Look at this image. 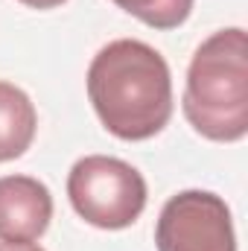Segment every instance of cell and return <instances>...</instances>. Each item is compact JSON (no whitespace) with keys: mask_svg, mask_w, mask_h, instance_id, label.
Masks as SVG:
<instances>
[{"mask_svg":"<svg viewBox=\"0 0 248 251\" xmlns=\"http://www.w3.org/2000/svg\"><path fill=\"white\" fill-rule=\"evenodd\" d=\"M88 100L114 137L149 140L173 117L170 64L146 41L117 38L88 67Z\"/></svg>","mask_w":248,"mask_h":251,"instance_id":"6da1fadb","label":"cell"},{"mask_svg":"<svg viewBox=\"0 0 248 251\" xmlns=\"http://www.w3.org/2000/svg\"><path fill=\"white\" fill-rule=\"evenodd\" d=\"M187 123L201 137L234 143L248 134V38L243 26L213 32L187 67Z\"/></svg>","mask_w":248,"mask_h":251,"instance_id":"7a4b0ae2","label":"cell"},{"mask_svg":"<svg viewBox=\"0 0 248 251\" xmlns=\"http://www.w3.org/2000/svg\"><path fill=\"white\" fill-rule=\"evenodd\" d=\"M67 199L73 210L94 228L120 231L137 222L146 207L143 176L111 155H85L67 176Z\"/></svg>","mask_w":248,"mask_h":251,"instance_id":"3957f363","label":"cell"},{"mask_svg":"<svg viewBox=\"0 0 248 251\" xmlns=\"http://www.w3.org/2000/svg\"><path fill=\"white\" fill-rule=\"evenodd\" d=\"M158 251H237L231 207L207 190H184L173 196L158 216Z\"/></svg>","mask_w":248,"mask_h":251,"instance_id":"277c9868","label":"cell"},{"mask_svg":"<svg viewBox=\"0 0 248 251\" xmlns=\"http://www.w3.org/2000/svg\"><path fill=\"white\" fill-rule=\"evenodd\" d=\"M53 219V196L44 181L32 176L0 178V240L35 243Z\"/></svg>","mask_w":248,"mask_h":251,"instance_id":"5b68a950","label":"cell"},{"mask_svg":"<svg viewBox=\"0 0 248 251\" xmlns=\"http://www.w3.org/2000/svg\"><path fill=\"white\" fill-rule=\"evenodd\" d=\"M38 128V114L32 100L12 82L0 79V164L21 158Z\"/></svg>","mask_w":248,"mask_h":251,"instance_id":"8992f818","label":"cell"},{"mask_svg":"<svg viewBox=\"0 0 248 251\" xmlns=\"http://www.w3.org/2000/svg\"><path fill=\"white\" fill-rule=\"evenodd\" d=\"M111 3L152 29H175L193 12V0H111Z\"/></svg>","mask_w":248,"mask_h":251,"instance_id":"52a82bcc","label":"cell"},{"mask_svg":"<svg viewBox=\"0 0 248 251\" xmlns=\"http://www.w3.org/2000/svg\"><path fill=\"white\" fill-rule=\"evenodd\" d=\"M18 3H24L29 9H56V6H62L67 0H18Z\"/></svg>","mask_w":248,"mask_h":251,"instance_id":"ba28073f","label":"cell"},{"mask_svg":"<svg viewBox=\"0 0 248 251\" xmlns=\"http://www.w3.org/2000/svg\"><path fill=\"white\" fill-rule=\"evenodd\" d=\"M0 251H44L35 243H0Z\"/></svg>","mask_w":248,"mask_h":251,"instance_id":"9c48e42d","label":"cell"}]
</instances>
